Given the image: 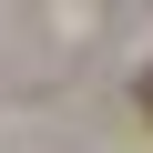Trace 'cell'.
I'll use <instances>...</instances> for the list:
<instances>
[{
  "mask_svg": "<svg viewBox=\"0 0 153 153\" xmlns=\"http://www.w3.org/2000/svg\"><path fill=\"white\" fill-rule=\"evenodd\" d=\"M143 102H153V82H143Z\"/></svg>",
  "mask_w": 153,
  "mask_h": 153,
  "instance_id": "obj_1",
  "label": "cell"
}]
</instances>
